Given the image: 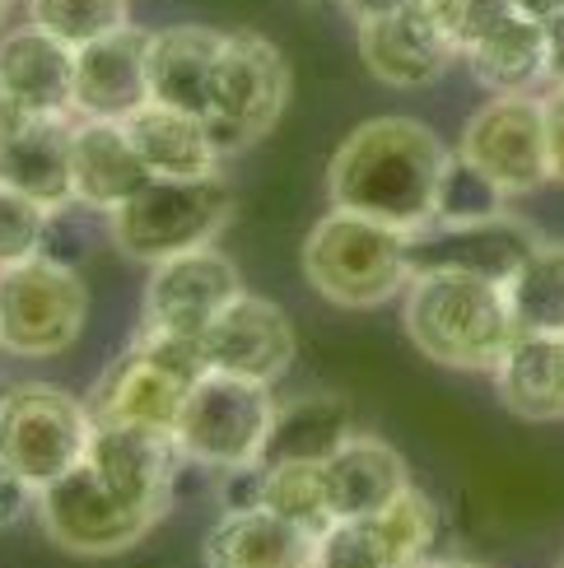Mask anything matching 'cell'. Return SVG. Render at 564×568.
Returning <instances> with one entry per match:
<instances>
[{
  "mask_svg": "<svg viewBox=\"0 0 564 568\" xmlns=\"http://www.w3.org/2000/svg\"><path fill=\"white\" fill-rule=\"evenodd\" d=\"M350 438V396L341 392H299L275 400V419L262 447V466L275 462H326Z\"/></svg>",
  "mask_w": 564,
  "mask_h": 568,
  "instance_id": "484cf974",
  "label": "cell"
},
{
  "mask_svg": "<svg viewBox=\"0 0 564 568\" xmlns=\"http://www.w3.org/2000/svg\"><path fill=\"white\" fill-rule=\"evenodd\" d=\"M443 163H449V150L425 122L369 116L341 140L326 163V192L341 210L411 233L434 220Z\"/></svg>",
  "mask_w": 564,
  "mask_h": 568,
  "instance_id": "6da1fadb",
  "label": "cell"
},
{
  "mask_svg": "<svg viewBox=\"0 0 564 568\" xmlns=\"http://www.w3.org/2000/svg\"><path fill=\"white\" fill-rule=\"evenodd\" d=\"M33 116H38V112H29V108H23L19 99H10V93L0 89V140H6V135H14L19 126H29Z\"/></svg>",
  "mask_w": 564,
  "mask_h": 568,
  "instance_id": "60d3db41",
  "label": "cell"
},
{
  "mask_svg": "<svg viewBox=\"0 0 564 568\" xmlns=\"http://www.w3.org/2000/svg\"><path fill=\"white\" fill-rule=\"evenodd\" d=\"M201 349H205L210 368L233 373V377H252V383L271 387L290 373L299 341H294V322L285 307L243 290L201 331Z\"/></svg>",
  "mask_w": 564,
  "mask_h": 568,
  "instance_id": "9a60e30c",
  "label": "cell"
},
{
  "mask_svg": "<svg viewBox=\"0 0 564 568\" xmlns=\"http://www.w3.org/2000/svg\"><path fill=\"white\" fill-rule=\"evenodd\" d=\"M313 568H402V564H392L379 546H373L360 523H336L318 540Z\"/></svg>",
  "mask_w": 564,
  "mask_h": 568,
  "instance_id": "e575fe53",
  "label": "cell"
},
{
  "mask_svg": "<svg viewBox=\"0 0 564 568\" xmlns=\"http://www.w3.org/2000/svg\"><path fill=\"white\" fill-rule=\"evenodd\" d=\"M504 298L523 336H564V243H536L504 284Z\"/></svg>",
  "mask_w": 564,
  "mask_h": 568,
  "instance_id": "83f0119b",
  "label": "cell"
},
{
  "mask_svg": "<svg viewBox=\"0 0 564 568\" xmlns=\"http://www.w3.org/2000/svg\"><path fill=\"white\" fill-rule=\"evenodd\" d=\"M70 182H75V201L84 210L112 215L150 182V169L140 163L122 122L80 116V122H70Z\"/></svg>",
  "mask_w": 564,
  "mask_h": 568,
  "instance_id": "d6986e66",
  "label": "cell"
},
{
  "mask_svg": "<svg viewBox=\"0 0 564 568\" xmlns=\"http://www.w3.org/2000/svg\"><path fill=\"white\" fill-rule=\"evenodd\" d=\"M303 280L332 307H379L411 284L406 229L332 205L303 239Z\"/></svg>",
  "mask_w": 564,
  "mask_h": 568,
  "instance_id": "3957f363",
  "label": "cell"
},
{
  "mask_svg": "<svg viewBox=\"0 0 564 568\" xmlns=\"http://www.w3.org/2000/svg\"><path fill=\"white\" fill-rule=\"evenodd\" d=\"M233 215V192L220 173L205 178H150L131 201L108 215L112 247L131 262L159 266L169 256L215 243Z\"/></svg>",
  "mask_w": 564,
  "mask_h": 568,
  "instance_id": "5b68a950",
  "label": "cell"
},
{
  "mask_svg": "<svg viewBox=\"0 0 564 568\" xmlns=\"http://www.w3.org/2000/svg\"><path fill=\"white\" fill-rule=\"evenodd\" d=\"M0 89L38 116L75 112V47L38 23L0 33Z\"/></svg>",
  "mask_w": 564,
  "mask_h": 568,
  "instance_id": "ac0fdd59",
  "label": "cell"
},
{
  "mask_svg": "<svg viewBox=\"0 0 564 568\" xmlns=\"http://www.w3.org/2000/svg\"><path fill=\"white\" fill-rule=\"evenodd\" d=\"M80 201H70V205H57L52 215H47V233H42V252L38 256H52V262H66V266H75L80 256L93 247L89 239V224L80 220Z\"/></svg>",
  "mask_w": 564,
  "mask_h": 568,
  "instance_id": "d590c367",
  "label": "cell"
},
{
  "mask_svg": "<svg viewBox=\"0 0 564 568\" xmlns=\"http://www.w3.org/2000/svg\"><path fill=\"white\" fill-rule=\"evenodd\" d=\"M495 392L518 419H564V336H523L504 349Z\"/></svg>",
  "mask_w": 564,
  "mask_h": 568,
  "instance_id": "d4e9b609",
  "label": "cell"
},
{
  "mask_svg": "<svg viewBox=\"0 0 564 568\" xmlns=\"http://www.w3.org/2000/svg\"><path fill=\"white\" fill-rule=\"evenodd\" d=\"M127 135L140 154V163L150 169V178H205L220 173V145L210 135L205 116L182 112L169 103H140L127 116Z\"/></svg>",
  "mask_w": 564,
  "mask_h": 568,
  "instance_id": "7402d4cb",
  "label": "cell"
},
{
  "mask_svg": "<svg viewBox=\"0 0 564 568\" xmlns=\"http://www.w3.org/2000/svg\"><path fill=\"white\" fill-rule=\"evenodd\" d=\"M89 406L61 387L23 383L0 396V466H10L33 489L61 480L89 457Z\"/></svg>",
  "mask_w": 564,
  "mask_h": 568,
  "instance_id": "ba28073f",
  "label": "cell"
},
{
  "mask_svg": "<svg viewBox=\"0 0 564 568\" xmlns=\"http://www.w3.org/2000/svg\"><path fill=\"white\" fill-rule=\"evenodd\" d=\"M38 517H42L47 540L75 559L127 555L150 531L145 517L117 499L89 462H80L75 470H66L61 480L38 489Z\"/></svg>",
  "mask_w": 564,
  "mask_h": 568,
  "instance_id": "8fae6325",
  "label": "cell"
},
{
  "mask_svg": "<svg viewBox=\"0 0 564 568\" xmlns=\"http://www.w3.org/2000/svg\"><path fill=\"white\" fill-rule=\"evenodd\" d=\"M360 527L369 531V540L379 546L392 564L415 568L420 559L430 555L434 536H439V508L425 489L406 485L387 508H379L373 517H360Z\"/></svg>",
  "mask_w": 564,
  "mask_h": 568,
  "instance_id": "f1b7e54d",
  "label": "cell"
},
{
  "mask_svg": "<svg viewBox=\"0 0 564 568\" xmlns=\"http://www.w3.org/2000/svg\"><path fill=\"white\" fill-rule=\"evenodd\" d=\"M402 322L411 345L430 364L453 373H495L504 349L518 341L504 284H490L476 275H411Z\"/></svg>",
  "mask_w": 564,
  "mask_h": 568,
  "instance_id": "7a4b0ae2",
  "label": "cell"
},
{
  "mask_svg": "<svg viewBox=\"0 0 564 568\" xmlns=\"http://www.w3.org/2000/svg\"><path fill=\"white\" fill-rule=\"evenodd\" d=\"M33 504H38V489L23 476H14L10 466H0V531L14 527Z\"/></svg>",
  "mask_w": 564,
  "mask_h": 568,
  "instance_id": "74e56055",
  "label": "cell"
},
{
  "mask_svg": "<svg viewBox=\"0 0 564 568\" xmlns=\"http://www.w3.org/2000/svg\"><path fill=\"white\" fill-rule=\"evenodd\" d=\"M523 14H532V19H551V14H560L564 10V0H513Z\"/></svg>",
  "mask_w": 564,
  "mask_h": 568,
  "instance_id": "b9f144b4",
  "label": "cell"
},
{
  "mask_svg": "<svg viewBox=\"0 0 564 568\" xmlns=\"http://www.w3.org/2000/svg\"><path fill=\"white\" fill-rule=\"evenodd\" d=\"M542 116H546V159H551V182L564 186V84L542 93Z\"/></svg>",
  "mask_w": 564,
  "mask_h": 568,
  "instance_id": "8d00e7d4",
  "label": "cell"
},
{
  "mask_svg": "<svg viewBox=\"0 0 564 568\" xmlns=\"http://www.w3.org/2000/svg\"><path fill=\"white\" fill-rule=\"evenodd\" d=\"M150 103V33L127 23L108 38L75 47V116H127Z\"/></svg>",
  "mask_w": 564,
  "mask_h": 568,
  "instance_id": "e0dca14e",
  "label": "cell"
},
{
  "mask_svg": "<svg viewBox=\"0 0 564 568\" xmlns=\"http://www.w3.org/2000/svg\"><path fill=\"white\" fill-rule=\"evenodd\" d=\"M415 568H485V564H472V559H420Z\"/></svg>",
  "mask_w": 564,
  "mask_h": 568,
  "instance_id": "7bdbcfd3",
  "label": "cell"
},
{
  "mask_svg": "<svg viewBox=\"0 0 564 568\" xmlns=\"http://www.w3.org/2000/svg\"><path fill=\"white\" fill-rule=\"evenodd\" d=\"M6 19H10V0H0V33H6Z\"/></svg>",
  "mask_w": 564,
  "mask_h": 568,
  "instance_id": "ee69618b",
  "label": "cell"
},
{
  "mask_svg": "<svg viewBox=\"0 0 564 568\" xmlns=\"http://www.w3.org/2000/svg\"><path fill=\"white\" fill-rule=\"evenodd\" d=\"M205 568H313L318 536L271 508H229L205 536Z\"/></svg>",
  "mask_w": 564,
  "mask_h": 568,
  "instance_id": "ffe728a7",
  "label": "cell"
},
{
  "mask_svg": "<svg viewBox=\"0 0 564 568\" xmlns=\"http://www.w3.org/2000/svg\"><path fill=\"white\" fill-rule=\"evenodd\" d=\"M0 186H14V192L42 201L47 210L75 201L66 116H33L29 126L0 140Z\"/></svg>",
  "mask_w": 564,
  "mask_h": 568,
  "instance_id": "cb8c5ba5",
  "label": "cell"
},
{
  "mask_svg": "<svg viewBox=\"0 0 564 568\" xmlns=\"http://www.w3.org/2000/svg\"><path fill=\"white\" fill-rule=\"evenodd\" d=\"M210 373L201 336L182 331L140 326V336L127 354L103 368V377L89 392L93 424H150V429H173L187 392Z\"/></svg>",
  "mask_w": 564,
  "mask_h": 568,
  "instance_id": "277c9868",
  "label": "cell"
},
{
  "mask_svg": "<svg viewBox=\"0 0 564 568\" xmlns=\"http://www.w3.org/2000/svg\"><path fill=\"white\" fill-rule=\"evenodd\" d=\"M457 154L500 186L504 196H527L551 182L546 159V116L532 93H495L462 126Z\"/></svg>",
  "mask_w": 564,
  "mask_h": 568,
  "instance_id": "30bf717a",
  "label": "cell"
},
{
  "mask_svg": "<svg viewBox=\"0 0 564 568\" xmlns=\"http://www.w3.org/2000/svg\"><path fill=\"white\" fill-rule=\"evenodd\" d=\"M89 290L75 266L52 256L0 266V349L14 359H52L80 341Z\"/></svg>",
  "mask_w": 564,
  "mask_h": 568,
  "instance_id": "8992f818",
  "label": "cell"
},
{
  "mask_svg": "<svg viewBox=\"0 0 564 568\" xmlns=\"http://www.w3.org/2000/svg\"><path fill=\"white\" fill-rule=\"evenodd\" d=\"M341 14L355 23H373V19H387V14H402V10H415V6H425V0H336Z\"/></svg>",
  "mask_w": 564,
  "mask_h": 568,
  "instance_id": "f35d334b",
  "label": "cell"
},
{
  "mask_svg": "<svg viewBox=\"0 0 564 568\" xmlns=\"http://www.w3.org/2000/svg\"><path fill=\"white\" fill-rule=\"evenodd\" d=\"M355 33H360L364 70L387 89H430L462 57L457 42L439 29V19L425 6L360 23Z\"/></svg>",
  "mask_w": 564,
  "mask_h": 568,
  "instance_id": "2e32d148",
  "label": "cell"
},
{
  "mask_svg": "<svg viewBox=\"0 0 564 568\" xmlns=\"http://www.w3.org/2000/svg\"><path fill=\"white\" fill-rule=\"evenodd\" d=\"M462 61L490 93H532L536 80H551L546 75V19L513 10L508 19H500L495 29L466 47Z\"/></svg>",
  "mask_w": 564,
  "mask_h": 568,
  "instance_id": "4316f807",
  "label": "cell"
},
{
  "mask_svg": "<svg viewBox=\"0 0 564 568\" xmlns=\"http://www.w3.org/2000/svg\"><path fill=\"white\" fill-rule=\"evenodd\" d=\"M47 210L42 201L14 192V186H0V266L29 262L42 252V233H47Z\"/></svg>",
  "mask_w": 564,
  "mask_h": 568,
  "instance_id": "d6a6232c",
  "label": "cell"
},
{
  "mask_svg": "<svg viewBox=\"0 0 564 568\" xmlns=\"http://www.w3.org/2000/svg\"><path fill=\"white\" fill-rule=\"evenodd\" d=\"M271 419H275V396L266 383L210 368L187 392L173 438L182 447V457L215 466V470H239V466L262 462Z\"/></svg>",
  "mask_w": 564,
  "mask_h": 568,
  "instance_id": "52a82bcc",
  "label": "cell"
},
{
  "mask_svg": "<svg viewBox=\"0 0 564 568\" xmlns=\"http://www.w3.org/2000/svg\"><path fill=\"white\" fill-rule=\"evenodd\" d=\"M290 103V61L285 52L252 33L239 29L224 38V57L215 70V93H210V112L205 126L215 135L220 154H243L262 140L280 112Z\"/></svg>",
  "mask_w": 564,
  "mask_h": 568,
  "instance_id": "9c48e42d",
  "label": "cell"
},
{
  "mask_svg": "<svg viewBox=\"0 0 564 568\" xmlns=\"http://www.w3.org/2000/svg\"><path fill=\"white\" fill-rule=\"evenodd\" d=\"M504 192L490 182L476 163H466L462 154H449L439 178V201H434V220H485L504 210Z\"/></svg>",
  "mask_w": 564,
  "mask_h": 568,
  "instance_id": "1f68e13d",
  "label": "cell"
},
{
  "mask_svg": "<svg viewBox=\"0 0 564 568\" xmlns=\"http://www.w3.org/2000/svg\"><path fill=\"white\" fill-rule=\"evenodd\" d=\"M262 508L290 517L294 527L313 531L318 540L336 527V513H332V494H326L322 462H275V466H266Z\"/></svg>",
  "mask_w": 564,
  "mask_h": 568,
  "instance_id": "f546056e",
  "label": "cell"
},
{
  "mask_svg": "<svg viewBox=\"0 0 564 568\" xmlns=\"http://www.w3.org/2000/svg\"><path fill=\"white\" fill-rule=\"evenodd\" d=\"M243 294V275L220 247H192L182 256H169L150 271L145 284V322L154 331H182L201 336L224 307Z\"/></svg>",
  "mask_w": 564,
  "mask_h": 568,
  "instance_id": "5bb4252c",
  "label": "cell"
},
{
  "mask_svg": "<svg viewBox=\"0 0 564 568\" xmlns=\"http://www.w3.org/2000/svg\"><path fill=\"white\" fill-rule=\"evenodd\" d=\"M322 476H326V494H332L336 523L373 517L411 485V470L396 447H387L383 438H355V434L322 462Z\"/></svg>",
  "mask_w": 564,
  "mask_h": 568,
  "instance_id": "603a6c76",
  "label": "cell"
},
{
  "mask_svg": "<svg viewBox=\"0 0 564 568\" xmlns=\"http://www.w3.org/2000/svg\"><path fill=\"white\" fill-rule=\"evenodd\" d=\"M425 10L439 19V29L457 42V52H466L481 33H490L518 6H513V0H425Z\"/></svg>",
  "mask_w": 564,
  "mask_h": 568,
  "instance_id": "836d02e7",
  "label": "cell"
},
{
  "mask_svg": "<svg viewBox=\"0 0 564 568\" xmlns=\"http://www.w3.org/2000/svg\"><path fill=\"white\" fill-rule=\"evenodd\" d=\"M546 75L551 84H564V10L546 19Z\"/></svg>",
  "mask_w": 564,
  "mask_h": 568,
  "instance_id": "ab89813d",
  "label": "cell"
},
{
  "mask_svg": "<svg viewBox=\"0 0 564 568\" xmlns=\"http://www.w3.org/2000/svg\"><path fill=\"white\" fill-rule=\"evenodd\" d=\"M29 19L70 47L108 38L131 23V0H29Z\"/></svg>",
  "mask_w": 564,
  "mask_h": 568,
  "instance_id": "4dcf8cb0",
  "label": "cell"
},
{
  "mask_svg": "<svg viewBox=\"0 0 564 568\" xmlns=\"http://www.w3.org/2000/svg\"><path fill=\"white\" fill-rule=\"evenodd\" d=\"M224 38L229 33L205 29V23H173V29L150 33V99L205 116Z\"/></svg>",
  "mask_w": 564,
  "mask_h": 568,
  "instance_id": "44dd1931",
  "label": "cell"
},
{
  "mask_svg": "<svg viewBox=\"0 0 564 568\" xmlns=\"http://www.w3.org/2000/svg\"><path fill=\"white\" fill-rule=\"evenodd\" d=\"M542 243L518 215H485V220H430L406 233L411 275L449 271V275H476L490 284H508L513 271L527 262V252Z\"/></svg>",
  "mask_w": 564,
  "mask_h": 568,
  "instance_id": "7c38bea8",
  "label": "cell"
},
{
  "mask_svg": "<svg viewBox=\"0 0 564 568\" xmlns=\"http://www.w3.org/2000/svg\"><path fill=\"white\" fill-rule=\"evenodd\" d=\"M178 457H182V447H178L173 429H150V424H93L84 462L99 470V480L131 513H140L150 527H159L173 504Z\"/></svg>",
  "mask_w": 564,
  "mask_h": 568,
  "instance_id": "4fadbf2b",
  "label": "cell"
}]
</instances>
